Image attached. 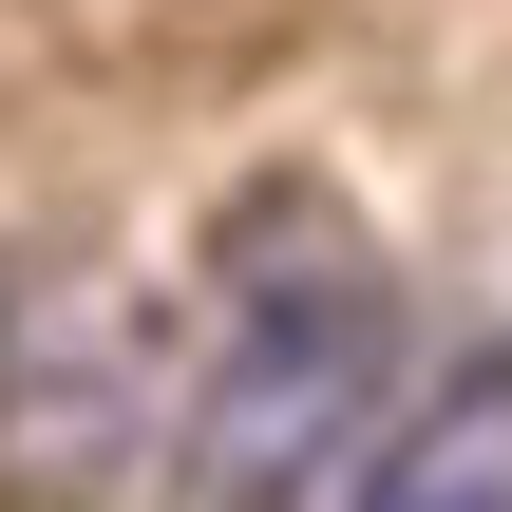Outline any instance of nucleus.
<instances>
[{
  "label": "nucleus",
  "mask_w": 512,
  "mask_h": 512,
  "mask_svg": "<svg viewBox=\"0 0 512 512\" xmlns=\"http://www.w3.org/2000/svg\"><path fill=\"white\" fill-rule=\"evenodd\" d=\"M152 285L133 266H38L0 285V512H95L152 456Z\"/></svg>",
  "instance_id": "obj_2"
},
{
  "label": "nucleus",
  "mask_w": 512,
  "mask_h": 512,
  "mask_svg": "<svg viewBox=\"0 0 512 512\" xmlns=\"http://www.w3.org/2000/svg\"><path fill=\"white\" fill-rule=\"evenodd\" d=\"M380 380H399V285H380L361 209L304 171L247 190L209 247V342L152 418L171 512H323V475L380 437Z\"/></svg>",
  "instance_id": "obj_1"
},
{
  "label": "nucleus",
  "mask_w": 512,
  "mask_h": 512,
  "mask_svg": "<svg viewBox=\"0 0 512 512\" xmlns=\"http://www.w3.org/2000/svg\"><path fill=\"white\" fill-rule=\"evenodd\" d=\"M342 512H512V342H475L418 418L342 456Z\"/></svg>",
  "instance_id": "obj_3"
}]
</instances>
